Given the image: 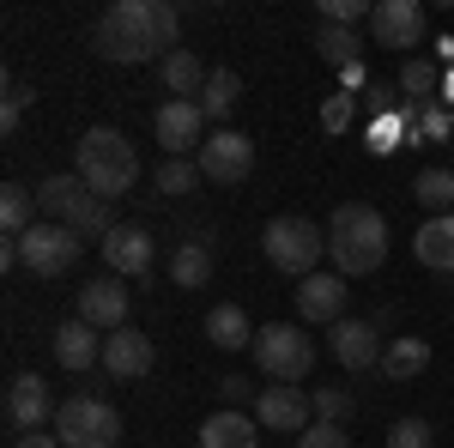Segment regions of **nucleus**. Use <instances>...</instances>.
I'll return each mask as SVG.
<instances>
[{"instance_id": "1", "label": "nucleus", "mask_w": 454, "mask_h": 448, "mask_svg": "<svg viewBox=\"0 0 454 448\" xmlns=\"http://www.w3.org/2000/svg\"><path fill=\"white\" fill-rule=\"evenodd\" d=\"M176 43H182V12L170 0H115L91 25V49L115 67L164 61V55H176Z\"/></svg>"}, {"instance_id": "2", "label": "nucleus", "mask_w": 454, "mask_h": 448, "mask_svg": "<svg viewBox=\"0 0 454 448\" xmlns=\"http://www.w3.org/2000/svg\"><path fill=\"white\" fill-rule=\"evenodd\" d=\"M327 261L340 279H364V273H382L387 261V218L370 200H346L333 207L327 218Z\"/></svg>"}, {"instance_id": "3", "label": "nucleus", "mask_w": 454, "mask_h": 448, "mask_svg": "<svg viewBox=\"0 0 454 448\" xmlns=\"http://www.w3.org/2000/svg\"><path fill=\"white\" fill-rule=\"evenodd\" d=\"M79 182H85L98 200L134 194V182H140V152H134V139L115 134V128H85V139H79Z\"/></svg>"}, {"instance_id": "4", "label": "nucleus", "mask_w": 454, "mask_h": 448, "mask_svg": "<svg viewBox=\"0 0 454 448\" xmlns=\"http://www.w3.org/2000/svg\"><path fill=\"white\" fill-rule=\"evenodd\" d=\"M261 248H267V261H273L279 273H291L297 285H303L309 273H321L327 231H321L315 218H303V212H285V218H273V224L261 231Z\"/></svg>"}, {"instance_id": "5", "label": "nucleus", "mask_w": 454, "mask_h": 448, "mask_svg": "<svg viewBox=\"0 0 454 448\" xmlns=\"http://www.w3.org/2000/svg\"><path fill=\"white\" fill-rule=\"evenodd\" d=\"M248 351H254V364H261L267 381H303L315 370V340L297 321H267Z\"/></svg>"}, {"instance_id": "6", "label": "nucleus", "mask_w": 454, "mask_h": 448, "mask_svg": "<svg viewBox=\"0 0 454 448\" xmlns=\"http://www.w3.org/2000/svg\"><path fill=\"white\" fill-rule=\"evenodd\" d=\"M55 436H61V448H115L121 443V413L98 394H73L55 413Z\"/></svg>"}, {"instance_id": "7", "label": "nucleus", "mask_w": 454, "mask_h": 448, "mask_svg": "<svg viewBox=\"0 0 454 448\" xmlns=\"http://www.w3.org/2000/svg\"><path fill=\"white\" fill-rule=\"evenodd\" d=\"M79 248H85V237L73 231V224H31L25 237H19V255H25V267H31L36 279H61L79 267Z\"/></svg>"}, {"instance_id": "8", "label": "nucleus", "mask_w": 454, "mask_h": 448, "mask_svg": "<svg viewBox=\"0 0 454 448\" xmlns=\"http://www.w3.org/2000/svg\"><path fill=\"white\" fill-rule=\"evenodd\" d=\"M194 164H200V176H207V182L237 188V182L254 170V139L237 134V128H218V134H207V145L194 152Z\"/></svg>"}, {"instance_id": "9", "label": "nucleus", "mask_w": 454, "mask_h": 448, "mask_svg": "<svg viewBox=\"0 0 454 448\" xmlns=\"http://www.w3.org/2000/svg\"><path fill=\"white\" fill-rule=\"evenodd\" d=\"M309 418H315V400L303 388H291V381L261 388V400H254V424H261V430H279V436H303Z\"/></svg>"}, {"instance_id": "10", "label": "nucleus", "mask_w": 454, "mask_h": 448, "mask_svg": "<svg viewBox=\"0 0 454 448\" xmlns=\"http://www.w3.org/2000/svg\"><path fill=\"white\" fill-rule=\"evenodd\" d=\"M327 351H333V364L340 370H382V351L387 340L376 334V321H333L327 327Z\"/></svg>"}, {"instance_id": "11", "label": "nucleus", "mask_w": 454, "mask_h": 448, "mask_svg": "<svg viewBox=\"0 0 454 448\" xmlns=\"http://www.w3.org/2000/svg\"><path fill=\"white\" fill-rule=\"evenodd\" d=\"M152 134H158V145L170 158H188V152L207 145V115H200V104H188V98H170V104L152 115Z\"/></svg>"}, {"instance_id": "12", "label": "nucleus", "mask_w": 454, "mask_h": 448, "mask_svg": "<svg viewBox=\"0 0 454 448\" xmlns=\"http://www.w3.org/2000/svg\"><path fill=\"white\" fill-rule=\"evenodd\" d=\"M55 394H49V381L43 376H12L6 381V424L25 436V430H43V424H55Z\"/></svg>"}, {"instance_id": "13", "label": "nucleus", "mask_w": 454, "mask_h": 448, "mask_svg": "<svg viewBox=\"0 0 454 448\" xmlns=\"http://www.w3.org/2000/svg\"><path fill=\"white\" fill-rule=\"evenodd\" d=\"M152 364H158V345L145 340L140 327H115V334H104V370H109L115 381L152 376Z\"/></svg>"}, {"instance_id": "14", "label": "nucleus", "mask_w": 454, "mask_h": 448, "mask_svg": "<svg viewBox=\"0 0 454 448\" xmlns=\"http://www.w3.org/2000/svg\"><path fill=\"white\" fill-rule=\"evenodd\" d=\"M79 321H85V327H104V334L128 327V285L115 273L85 279V291H79Z\"/></svg>"}, {"instance_id": "15", "label": "nucleus", "mask_w": 454, "mask_h": 448, "mask_svg": "<svg viewBox=\"0 0 454 448\" xmlns=\"http://www.w3.org/2000/svg\"><path fill=\"white\" fill-rule=\"evenodd\" d=\"M104 261L115 279H145L152 273V261H158V242L145 237L140 224H115L104 237Z\"/></svg>"}, {"instance_id": "16", "label": "nucleus", "mask_w": 454, "mask_h": 448, "mask_svg": "<svg viewBox=\"0 0 454 448\" xmlns=\"http://www.w3.org/2000/svg\"><path fill=\"white\" fill-rule=\"evenodd\" d=\"M370 25H376V43L382 49H419L424 43V6L419 0H376Z\"/></svg>"}, {"instance_id": "17", "label": "nucleus", "mask_w": 454, "mask_h": 448, "mask_svg": "<svg viewBox=\"0 0 454 448\" xmlns=\"http://www.w3.org/2000/svg\"><path fill=\"white\" fill-rule=\"evenodd\" d=\"M346 297H351V285L340 273H309L303 285H297V315L333 327V321H346Z\"/></svg>"}, {"instance_id": "18", "label": "nucleus", "mask_w": 454, "mask_h": 448, "mask_svg": "<svg viewBox=\"0 0 454 448\" xmlns=\"http://www.w3.org/2000/svg\"><path fill=\"white\" fill-rule=\"evenodd\" d=\"M49 345H55V364H61V370H73V376H85L91 364H104V340H98V327H85L79 315H73V321H61Z\"/></svg>"}, {"instance_id": "19", "label": "nucleus", "mask_w": 454, "mask_h": 448, "mask_svg": "<svg viewBox=\"0 0 454 448\" xmlns=\"http://www.w3.org/2000/svg\"><path fill=\"white\" fill-rule=\"evenodd\" d=\"M200 448H261V424H254V413L218 406V413L200 424Z\"/></svg>"}, {"instance_id": "20", "label": "nucleus", "mask_w": 454, "mask_h": 448, "mask_svg": "<svg viewBox=\"0 0 454 448\" xmlns=\"http://www.w3.org/2000/svg\"><path fill=\"white\" fill-rule=\"evenodd\" d=\"M85 194H91V188H85L79 176H43V182H36V212H43L49 224H73V212L85 207Z\"/></svg>"}, {"instance_id": "21", "label": "nucleus", "mask_w": 454, "mask_h": 448, "mask_svg": "<svg viewBox=\"0 0 454 448\" xmlns=\"http://www.w3.org/2000/svg\"><path fill=\"white\" fill-rule=\"evenodd\" d=\"M212 267H218V261H212V242H207V237H182V242L170 248V279H176V291H200V285L212 279Z\"/></svg>"}, {"instance_id": "22", "label": "nucleus", "mask_w": 454, "mask_h": 448, "mask_svg": "<svg viewBox=\"0 0 454 448\" xmlns=\"http://www.w3.org/2000/svg\"><path fill=\"white\" fill-rule=\"evenodd\" d=\"M412 255L430 273H454V212L449 218H424L419 237H412Z\"/></svg>"}, {"instance_id": "23", "label": "nucleus", "mask_w": 454, "mask_h": 448, "mask_svg": "<svg viewBox=\"0 0 454 448\" xmlns=\"http://www.w3.org/2000/svg\"><path fill=\"white\" fill-rule=\"evenodd\" d=\"M430 370V340H419V334H400V340H387L382 351V376L387 381H412Z\"/></svg>"}, {"instance_id": "24", "label": "nucleus", "mask_w": 454, "mask_h": 448, "mask_svg": "<svg viewBox=\"0 0 454 448\" xmlns=\"http://www.w3.org/2000/svg\"><path fill=\"white\" fill-rule=\"evenodd\" d=\"M158 73H164L170 98H188V104L207 91V79H212V67H200V61H194V49H176V55H164V61H158Z\"/></svg>"}, {"instance_id": "25", "label": "nucleus", "mask_w": 454, "mask_h": 448, "mask_svg": "<svg viewBox=\"0 0 454 448\" xmlns=\"http://www.w3.org/2000/svg\"><path fill=\"white\" fill-rule=\"evenodd\" d=\"M207 340L218 345V351H243V345H254V327H248V315L237 310V303H212L207 310Z\"/></svg>"}, {"instance_id": "26", "label": "nucleus", "mask_w": 454, "mask_h": 448, "mask_svg": "<svg viewBox=\"0 0 454 448\" xmlns=\"http://www.w3.org/2000/svg\"><path fill=\"white\" fill-rule=\"evenodd\" d=\"M194 104H200V115H207V122H231V109L243 104V79H237L231 67H212L207 91H200Z\"/></svg>"}, {"instance_id": "27", "label": "nucleus", "mask_w": 454, "mask_h": 448, "mask_svg": "<svg viewBox=\"0 0 454 448\" xmlns=\"http://www.w3.org/2000/svg\"><path fill=\"white\" fill-rule=\"evenodd\" d=\"M31 224H43V218H36V188L6 182V188H0V231H6V237H25Z\"/></svg>"}, {"instance_id": "28", "label": "nucleus", "mask_w": 454, "mask_h": 448, "mask_svg": "<svg viewBox=\"0 0 454 448\" xmlns=\"http://www.w3.org/2000/svg\"><path fill=\"white\" fill-rule=\"evenodd\" d=\"M412 200H419L430 218H449L454 212V170L442 164V170H419L412 176Z\"/></svg>"}, {"instance_id": "29", "label": "nucleus", "mask_w": 454, "mask_h": 448, "mask_svg": "<svg viewBox=\"0 0 454 448\" xmlns=\"http://www.w3.org/2000/svg\"><path fill=\"white\" fill-rule=\"evenodd\" d=\"M315 49H321V61H333V67L346 73V67H357V49H364V36L346 31V25H321V31H315Z\"/></svg>"}, {"instance_id": "30", "label": "nucleus", "mask_w": 454, "mask_h": 448, "mask_svg": "<svg viewBox=\"0 0 454 448\" xmlns=\"http://www.w3.org/2000/svg\"><path fill=\"white\" fill-rule=\"evenodd\" d=\"M400 91H406V98H419V104H436V91H442V73H436V61L406 55V67H400Z\"/></svg>"}, {"instance_id": "31", "label": "nucleus", "mask_w": 454, "mask_h": 448, "mask_svg": "<svg viewBox=\"0 0 454 448\" xmlns=\"http://www.w3.org/2000/svg\"><path fill=\"white\" fill-rule=\"evenodd\" d=\"M152 182H158V194H164V200H182V194H194V182H207V176H200L194 158H164Z\"/></svg>"}, {"instance_id": "32", "label": "nucleus", "mask_w": 454, "mask_h": 448, "mask_svg": "<svg viewBox=\"0 0 454 448\" xmlns=\"http://www.w3.org/2000/svg\"><path fill=\"white\" fill-rule=\"evenodd\" d=\"M73 231H79V237H109V231H115V207L98 200V194H85V207L73 212Z\"/></svg>"}, {"instance_id": "33", "label": "nucleus", "mask_w": 454, "mask_h": 448, "mask_svg": "<svg viewBox=\"0 0 454 448\" xmlns=\"http://www.w3.org/2000/svg\"><path fill=\"white\" fill-rule=\"evenodd\" d=\"M315 424H346L351 413H357V400H351L346 388H315Z\"/></svg>"}, {"instance_id": "34", "label": "nucleus", "mask_w": 454, "mask_h": 448, "mask_svg": "<svg viewBox=\"0 0 454 448\" xmlns=\"http://www.w3.org/2000/svg\"><path fill=\"white\" fill-rule=\"evenodd\" d=\"M387 448H436V430L424 418H394L387 424Z\"/></svg>"}, {"instance_id": "35", "label": "nucleus", "mask_w": 454, "mask_h": 448, "mask_svg": "<svg viewBox=\"0 0 454 448\" xmlns=\"http://www.w3.org/2000/svg\"><path fill=\"white\" fill-rule=\"evenodd\" d=\"M370 12H376L370 0H321V25H346V31H357Z\"/></svg>"}, {"instance_id": "36", "label": "nucleus", "mask_w": 454, "mask_h": 448, "mask_svg": "<svg viewBox=\"0 0 454 448\" xmlns=\"http://www.w3.org/2000/svg\"><path fill=\"white\" fill-rule=\"evenodd\" d=\"M31 85H19V79H6V104H0V134H12L19 122H25V109H31Z\"/></svg>"}, {"instance_id": "37", "label": "nucleus", "mask_w": 454, "mask_h": 448, "mask_svg": "<svg viewBox=\"0 0 454 448\" xmlns=\"http://www.w3.org/2000/svg\"><path fill=\"white\" fill-rule=\"evenodd\" d=\"M297 448H351V436L340 424H309V430L297 436Z\"/></svg>"}, {"instance_id": "38", "label": "nucleus", "mask_w": 454, "mask_h": 448, "mask_svg": "<svg viewBox=\"0 0 454 448\" xmlns=\"http://www.w3.org/2000/svg\"><path fill=\"white\" fill-rule=\"evenodd\" d=\"M218 394H224V406H237V413H243L248 400H261V388H248L243 376H224V381H218Z\"/></svg>"}, {"instance_id": "39", "label": "nucleus", "mask_w": 454, "mask_h": 448, "mask_svg": "<svg viewBox=\"0 0 454 448\" xmlns=\"http://www.w3.org/2000/svg\"><path fill=\"white\" fill-rule=\"evenodd\" d=\"M321 128H327V134L351 128V98H327V104H321Z\"/></svg>"}, {"instance_id": "40", "label": "nucleus", "mask_w": 454, "mask_h": 448, "mask_svg": "<svg viewBox=\"0 0 454 448\" xmlns=\"http://www.w3.org/2000/svg\"><path fill=\"white\" fill-rule=\"evenodd\" d=\"M12 448H61L55 430H25V436H12Z\"/></svg>"}, {"instance_id": "41", "label": "nucleus", "mask_w": 454, "mask_h": 448, "mask_svg": "<svg viewBox=\"0 0 454 448\" xmlns=\"http://www.w3.org/2000/svg\"><path fill=\"white\" fill-rule=\"evenodd\" d=\"M449 170H454V145H449Z\"/></svg>"}]
</instances>
